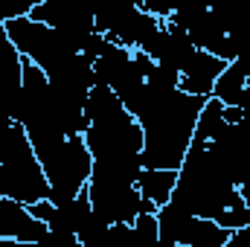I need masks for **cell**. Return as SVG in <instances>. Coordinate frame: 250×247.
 <instances>
[{
	"label": "cell",
	"mask_w": 250,
	"mask_h": 247,
	"mask_svg": "<svg viewBox=\"0 0 250 247\" xmlns=\"http://www.w3.org/2000/svg\"><path fill=\"white\" fill-rule=\"evenodd\" d=\"M207 96H195L187 90H175L169 99L154 105L143 120V157L146 166H160V169H178L184 163L198 114L204 108Z\"/></svg>",
	"instance_id": "1"
},
{
	"label": "cell",
	"mask_w": 250,
	"mask_h": 247,
	"mask_svg": "<svg viewBox=\"0 0 250 247\" xmlns=\"http://www.w3.org/2000/svg\"><path fill=\"white\" fill-rule=\"evenodd\" d=\"M84 143L93 160H125L143 157V125L123 105L108 84H93L87 96V131Z\"/></svg>",
	"instance_id": "2"
},
{
	"label": "cell",
	"mask_w": 250,
	"mask_h": 247,
	"mask_svg": "<svg viewBox=\"0 0 250 247\" xmlns=\"http://www.w3.org/2000/svg\"><path fill=\"white\" fill-rule=\"evenodd\" d=\"M32 148L44 166L53 204H62L87 186L90 172H93V154L84 143V134L50 137V140L32 143Z\"/></svg>",
	"instance_id": "3"
},
{
	"label": "cell",
	"mask_w": 250,
	"mask_h": 247,
	"mask_svg": "<svg viewBox=\"0 0 250 247\" xmlns=\"http://www.w3.org/2000/svg\"><path fill=\"white\" fill-rule=\"evenodd\" d=\"M0 195H9L26 206L50 198L44 166L23 128H18L12 143L0 151Z\"/></svg>",
	"instance_id": "4"
},
{
	"label": "cell",
	"mask_w": 250,
	"mask_h": 247,
	"mask_svg": "<svg viewBox=\"0 0 250 247\" xmlns=\"http://www.w3.org/2000/svg\"><path fill=\"white\" fill-rule=\"evenodd\" d=\"M6 32H9L12 44L21 50V56L35 62L47 76H53L76 53H82V44L73 35H67V32L44 23V21H35L29 15L6 21Z\"/></svg>",
	"instance_id": "5"
},
{
	"label": "cell",
	"mask_w": 250,
	"mask_h": 247,
	"mask_svg": "<svg viewBox=\"0 0 250 247\" xmlns=\"http://www.w3.org/2000/svg\"><path fill=\"white\" fill-rule=\"evenodd\" d=\"M84 189H87L90 206L108 224H131L140 212L157 209L151 201L143 198L137 184L123 181V178H105V175H93L90 172V181H87Z\"/></svg>",
	"instance_id": "6"
},
{
	"label": "cell",
	"mask_w": 250,
	"mask_h": 247,
	"mask_svg": "<svg viewBox=\"0 0 250 247\" xmlns=\"http://www.w3.org/2000/svg\"><path fill=\"white\" fill-rule=\"evenodd\" d=\"M50 227L32 215V209L9 195H0V239L18 242V245H41L47 239Z\"/></svg>",
	"instance_id": "7"
},
{
	"label": "cell",
	"mask_w": 250,
	"mask_h": 247,
	"mask_svg": "<svg viewBox=\"0 0 250 247\" xmlns=\"http://www.w3.org/2000/svg\"><path fill=\"white\" fill-rule=\"evenodd\" d=\"M195 50H198V47H195V41L189 38L187 29H181V26L172 23V21H163V23L157 26V32L151 35V41L146 44L143 53H148L157 64H163V67L181 73V70L187 67V62L192 59Z\"/></svg>",
	"instance_id": "8"
},
{
	"label": "cell",
	"mask_w": 250,
	"mask_h": 247,
	"mask_svg": "<svg viewBox=\"0 0 250 247\" xmlns=\"http://www.w3.org/2000/svg\"><path fill=\"white\" fill-rule=\"evenodd\" d=\"M23 56L12 44L6 23H0V114L15 120L21 87H23Z\"/></svg>",
	"instance_id": "9"
},
{
	"label": "cell",
	"mask_w": 250,
	"mask_h": 247,
	"mask_svg": "<svg viewBox=\"0 0 250 247\" xmlns=\"http://www.w3.org/2000/svg\"><path fill=\"white\" fill-rule=\"evenodd\" d=\"M160 23H163L160 18H154V15L146 12L143 6H134L123 21H117L105 35H108L111 41L128 47V50H146V44L151 41V35L157 32Z\"/></svg>",
	"instance_id": "10"
},
{
	"label": "cell",
	"mask_w": 250,
	"mask_h": 247,
	"mask_svg": "<svg viewBox=\"0 0 250 247\" xmlns=\"http://www.w3.org/2000/svg\"><path fill=\"white\" fill-rule=\"evenodd\" d=\"M227 67L224 59L207 53V50H195L192 59L187 62V67L181 70V90L195 93V96H212V87H215V79L218 73Z\"/></svg>",
	"instance_id": "11"
},
{
	"label": "cell",
	"mask_w": 250,
	"mask_h": 247,
	"mask_svg": "<svg viewBox=\"0 0 250 247\" xmlns=\"http://www.w3.org/2000/svg\"><path fill=\"white\" fill-rule=\"evenodd\" d=\"M248 76H250V59L248 56H239L233 62H227V67L218 73L215 79V87H212V96L221 99L224 105H239L242 102V93L248 87Z\"/></svg>",
	"instance_id": "12"
},
{
	"label": "cell",
	"mask_w": 250,
	"mask_h": 247,
	"mask_svg": "<svg viewBox=\"0 0 250 247\" xmlns=\"http://www.w3.org/2000/svg\"><path fill=\"white\" fill-rule=\"evenodd\" d=\"M230 236H233V230L221 227L218 221L192 215L184 236H181V247H227Z\"/></svg>",
	"instance_id": "13"
},
{
	"label": "cell",
	"mask_w": 250,
	"mask_h": 247,
	"mask_svg": "<svg viewBox=\"0 0 250 247\" xmlns=\"http://www.w3.org/2000/svg\"><path fill=\"white\" fill-rule=\"evenodd\" d=\"M175 184H178V169H160V166H146L137 178V189L154 206H163L172 198Z\"/></svg>",
	"instance_id": "14"
},
{
	"label": "cell",
	"mask_w": 250,
	"mask_h": 247,
	"mask_svg": "<svg viewBox=\"0 0 250 247\" xmlns=\"http://www.w3.org/2000/svg\"><path fill=\"white\" fill-rule=\"evenodd\" d=\"M134 6H140V0H93L96 29H99V32H108L117 21H123Z\"/></svg>",
	"instance_id": "15"
},
{
	"label": "cell",
	"mask_w": 250,
	"mask_h": 247,
	"mask_svg": "<svg viewBox=\"0 0 250 247\" xmlns=\"http://www.w3.org/2000/svg\"><path fill=\"white\" fill-rule=\"evenodd\" d=\"M134 236L137 242H160V233H157V209H148V212H140L134 221Z\"/></svg>",
	"instance_id": "16"
},
{
	"label": "cell",
	"mask_w": 250,
	"mask_h": 247,
	"mask_svg": "<svg viewBox=\"0 0 250 247\" xmlns=\"http://www.w3.org/2000/svg\"><path fill=\"white\" fill-rule=\"evenodd\" d=\"M32 6H35V0H0V23L29 15Z\"/></svg>",
	"instance_id": "17"
},
{
	"label": "cell",
	"mask_w": 250,
	"mask_h": 247,
	"mask_svg": "<svg viewBox=\"0 0 250 247\" xmlns=\"http://www.w3.org/2000/svg\"><path fill=\"white\" fill-rule=\"evenodd\" d=\"M140 6L146 12H151L154 18H160V21H169L175 6H178V0H140Z\"/></svg>",
	"instance_id": "18"
},
{
	"label": "cell",
	"mask_w": 250,
	"mask_h": 247,
	"mask_svg": "<svg viewBox=\"0 0 250 247\" xmlns=\"http://www.w3.org/2000/svg\"><path fill=\"white\" fill-rule=\"evenodd\" d=\"M18 128H21V123H15L12 117H6V114H0V151L12 143V137L18 134Z\"/></svg>",
	"instance_id": "19"
},
{
	"label": "cell",
	"mask_w": 250,
	"mask_h": 247,
	"mask_svg": "<svg viewBox=\"0 0 250 247\" xmlns=\"http://www.w3.org/2000/svg\"><path fill=\"white\" fill-rule=\"evenodd\" d=\"M35 3H41V0H35Z\"/></svg>",
	"instance_id": "20"
}]
</instances>
